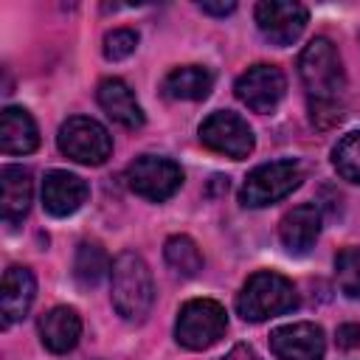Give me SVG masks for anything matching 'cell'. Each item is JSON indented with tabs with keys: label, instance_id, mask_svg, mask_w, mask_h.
Wrapping results in <instances>:
<instances>
[{
	"label": "cell",
	"instance_id": "cell-21",
	"mask_svg": "<svg viewBox=\"0 0 360 360\" xmlns=\"http://www.w3.org/2000/svg\"><path fill=\"white\" fill-rule=\"evenodd\" d=\"M110 259L96 242H82L73 256V276L82 287H96L110 273Z\"/></svg>",
	"mask_w": 360,
	"mask_h": 360
},
{
	"label": "cell",
	"instance_id": "cell-25",
	"mask_svg": "<svg viewBox=\"0 0 360 360\" xmlns=\"http://www.w3.org/2000/svg\"><path fill=\"white\" fill-rule=\"evenodd\" d=\"M338 346H340V349H354V346H360V326H357V323H343V326H338Z\"/></svg>",
	"mask_w": 360,
	"mask_h": 360
},
{
	"label": "cell",
	"instance_id": "cell-1",
	"mask_svg": "<svg viewBox=\"0 0 360 360\" xmlns=\"http://www.w3.org/2000/svg\"><path fill=\"white\" fill-rule=\"evenodd\" d=\"M298 76L307 90L312 124L329 127L340 121L346 73H343L340 53L329 37H315L309 45H304L298 56Z\"/></svg>",
	"mask_w": 360,
	"mask_h": 360
},
{
	"label": "cell",
	"instance_id": "cell-5",
	"mask_svg": "<svg viewBox=\"0 0 360 360\" xmlns=\"http://www.w3.org/2000/svg\"><path fill=\"white\" fill-rule=\"evenodd\" d=\"M301 183H304V166L298 160H270L256 166L245 177L239 188V202L245 208H264L292 194Z\"/></svg>",
	"mask_w": 360,
	"mask_h": 360
},
{
	"label": "cell",
	"instance_id": "cell-27",
	"mask_svg": "<svg viewBox=\"0 0 360 360\" xmlns=\"http://www.w3.org/2000/svg\"><path fill=\"white\" fill-rule=\"evenodd\" d=\"M236 8V3H200V11L202 14H214V17H225Z\"/></svg>",
	"mask_w": 360,
	"mask_h": 360
},
{
	"label": "cell",
	"instance_id": "cell-7",
	"mask_svg": "<svg viewBox=\"0 0 360 360\" xmlns=\"http://www.w3.org/2000/svg\"><path fill=\"white\" fill-rule=\"evenodd\" d=\"M180 183H183L180 166L163 155H141L127 166V186L149 202L169 200L180 188Z\"/></svg>",
	"mask_w": 360,
	"mask_h": 360
},
{
	"label": "cell",
	"instance_id": "cell-15",
	"mask_svg": "<svg viewBox=\"0 0 360 360\" xmlns=\"http://www.w3.org/2000/svg\"><path fill=\"white\" fill-rule=\"evenodd\" d=\"M0 217L6 225H17L25 219L34 197V180L31 172L22 166H3L0 172Z\"/></svg>",
	"mask_w": 360,
	"mask_h": 360
},
{
	"label": "cell",
	"instance_id": "cell-12",
	"mask_svg": "<svg viewBox=\"0 0 360 360\" xmlns=\"http://www.w3.org/2000/svg\"><path fill=\"white\" fill-rule=\"evenodd\" d=\"M90 197V186L65 169H53L42 180V205L51 217H70L76 214Z\"/></svg>",
	"mask_w": 360,
	"mask_h": 360
},
{
	"label": "cell",
	"instance_id": "cell-13",
	"mask_svg": "<svg viewBox=\"0 0 360 360\" xmlns=\"http://www.w3.org/2000/svg\"><path fill=\"white\" fill-rule=\"evenodd\" d=\"M318 233H321V211L312 202H301L290 208L278 222V239L284 250L292 256L307 253L318 242Z\"/></svg>",
	"mask_w": 360,
	"mask_h": 360
},
{
	"label": "cell",
	"instance_id": "cell-26",
	"mask_svg": "<svg viewBox=\"0 0 360 360\" xmlns=\"http://www.w3.org/2000/svg\"><path fill=\"white\" fill-rule=\"evenodd\" d=\"M217 360H262L250 346H245V343H239V346H233L225 357H217Z\"/></svg>",
	"mask_w": 360,
	"mask_h": 360
},
{
	"label": "cell",
	"instance_id": "cell-11",
	"mask_svg": "<svg viewBox=\"0 0 360 360\" xmlns=\"http://www.w3.org/2000/svg\"><path fill=\"white\" fill-rule=\"evenodd\" d=\"M270 352L276 360H323L326 338L318 323L298 321L270 332Z\"/></svg>",
	"mask_w": 360,
	"mask_h": 360
},
{
	"label": "cell",
	"instance_id": "cell-19",
	"mask_svg": "<svg viewBox=\"0 0 360 360\" xmlns=\"http://www.w3.org/2000/svg\"><path fill=\"white\" fill-rule=\"evenodd\" d=\"M214 87V73L205 65H180L163 79V96L174 101H202Z\"/></svg>",
	"mask_w": 360,
	"mask_h": 360
},
{
	"label": "cell",
	"instance_id": "cell-16",
	"mask_svg": "<svg viewBox=\"0 0 360 360\" xmlns=\"http://www.w3.org/2000/svg\"><path fill=\"white\" fill-rule=\"evenodd\" d=\"M82 338V318L73 307H53L39 318V340L53 354H68Z\"/></svg>",
	"mask_w": 360,
	"mask_h": 360
},
{
	"label": "cell",
	"instance_id": "cell-17",
	"mask_svg": "<svg viewBox=\"0 0 360 360\" xmlns=\"http://www.w3.org/2000/svg\"><path fill=\"white\" fill-rule=\"evenodd\" d=\"M96 98L101 104V110L121 127L127 129H138L143 127V110L135 98V93L129 90V84L124 79H104L96 90Z\"/></svg>",
	"mask_w": 360,
	"mask_h": 360
},
{
	"label": "cell",
	"instance_id": "cell-18",
	"mask_svg": "<svg viewBox=\"0 0 360 360\" xmlns=\"http://www.w3.org/2000/svg\"><path fill=\"white\" fill-rule=\"evenodd\" d=\"M39 146V129L28 110L6 107L0 115V149L6 155H28Z\"/></svg>",
	"mask_w": 360,
	"mask_h": 360
},
{
	"label": "cell",
	"instance_id": "cell-22",
	"mask_svg": "<svg viewBox=\"0 0 360 360\" xmlns=\"http://www.w3.org/2000/svg\"><path fill=\"white\" fill-rule=\"evenodd\" d=\"M332 166H335V172L343 180L360 186V129L343 135L335 143V149H332Z\"/></svg>",
	"mask_w": 360,
	"mask_h": 360
},
{
	"label": "cell",
	"instance_id": "cell-10",
	"mask_svg": "<svg viewBox=\"0 0 360 360\" xmlns=\"http://www.w3.org/2000/svg\"><path fill=\"white\" fill-rule=\"evenodd\" d=\"M253 14H256L259 31L273 45H292L309 22L307 6L292 0H262Z\"/></svg>",
	"mask_w": 360,
	"mask_h": 360
},
{
	"label": "cell",
	"instance_id": "cell-3",
	"mask_svg": "<svg viewBox=\"0 0 360 360\" xmlns=\"http://www.w3.org/2000/svg\"><path fill=\"white\" fill-rule=\"evenodd\" d=\"M295 307H298V292H295L292 281L273 270L253 273L236 295V312L250 323H262V321L284 315Z\"/></svg>",
	"mask_w": 360,
	"mask_h": 360
},
{
	"label": "cell",
	"instance_id": "cell-2",
	"mask_svg": "<svg viewBox=\"0 0 360 360\" xmlns=\"http://www.w3.org/2000/svg\"><path fill=\"white\" fill-rule=\"evenodd\" d=\"M110 290H112L110 292L112 307L124 321H129V323L146 321V315L155 304V281H152L149 264L138 253L124 250L112 259Z\"/></svg>",
	"mask_w": 360,
	"mask_h": 360
},
{
	"label": "cell",
	"instance_id": "cell-23",
	"mask_svg": "<svg viewBox=\"0 0 360 360\" xmlns=\"http://www.w3.org/2000/svg\"><path fill=\"white\" fill-rule=\"evenodd\" d=\"M335 276H338V287L343 290V295L360 298V245L343 248L335 256Z\"/></svg>",
	"mask_w": 360,
	"mask_h": 360
},
{
	"label": "cell",
	"instance_id": "cell-14",
	"mask_svg": "<svg viewBox=\"0 0 360 360\" xmlns=\"http://www.w3.org/2000/svg\"><path fill=\"white\" fill-rule=\"evenodd\" d=\"M37 295V278L28 267L11 264L3 276V295H0V315H3V326H11L17 321H22L34 304Z\"/></svg>",
	"mask_w": 360,
	"mask_h": 360
},
{
	"label": "cell",
	"instance_id": "cell-9",
	"mask_svg": "<svg viewBox=\"0 0 360 360\" xmlns=\"http://www.w3.org/2000/svg\"><path fill=\"white\" fill-rule=\"evenodd\" d=\"M233 93H236V98L248 110H253V112H273L281 104L284 93H287V76L281 73V68L259 62V65H250L236 79Z\"/></svg>",
	"mask_w": 360,
	"mask_h": 360
},
{
	"label": "cell",
	"instance_id": "cell-24",
	"mask_svg": "<svg viewBox=\"0 0 360 360\" xmlns=\"http://www.w3.org/2000/svg\"><path fill=\"white\" fill-rule=\"evenodd\" d=\"M135 48H138V31H132V28H112L104 37V56L110 62H121V59L132 56Z\"/></svg>",
	"mask_w": 360,
	"mask_h": 360
},
{
	"label": "cell",
	"instance_id": "cell-6",
	"mask_svg": "<svg viewBox=\"0 0 360 360\" xmlns=\"http://www.w3.org/2000/svg\"><path fill=\"white\" fill-rule=\"evenodd\" d=\"M56 146H59L62 155H68L76 163L101 166L112 152V138L96 118L73 115L59 127Z\"/></svg>",
	"mask_w": 360,
	"mask_h": 360
},
{
	"label": "cell",
	"instance_id": "cell-8",
	"mask_svg": "<svg viewBox=\"0 0 360 360\" xmlns=\"http://www.w3.org/2000/svg\"><path fill=\"white\" fill-rule=\"evenodd\" d=\"M200 141L211 152L225 155L231 160H245L256 146V138H253V129L248 127V121L231 110L211 112L200 124Z\"/></svg>",
	"mask_w": 360,
	"mask_h": 360
},
{
	"label": "cell",
	"instance_id": "cell-20",
	"mask_svg": "<svg viewBox=\"0 0 360 360\" xmlns=\"http://www.w3.org/2000/svg\"><path fill=\"white\" fill-rule=\"evenodd\" d=\"M163 259L180 278H194L202 270V253H200L197 242L186 233H174V236L166 239Z\"/></svg>",
	"mask_w": 360,
	"mask_h": 360
},
{
	"label": "cell",
	"instance_id": "cell-4",
	"mask_svg": "<svg viewBox=\"0 0 360 360\" xmlns=\"http://www.w3.org/2000/svg\"><path fill=\"white\" fill-rule=\"evenodd\" d=\"M228 329V312L214 298H191L180 307L174 321V340L188 352L214 346Z\"/></svg>",
	"mask_w": 360,
	"mask_h": 360
}]
</instances>
